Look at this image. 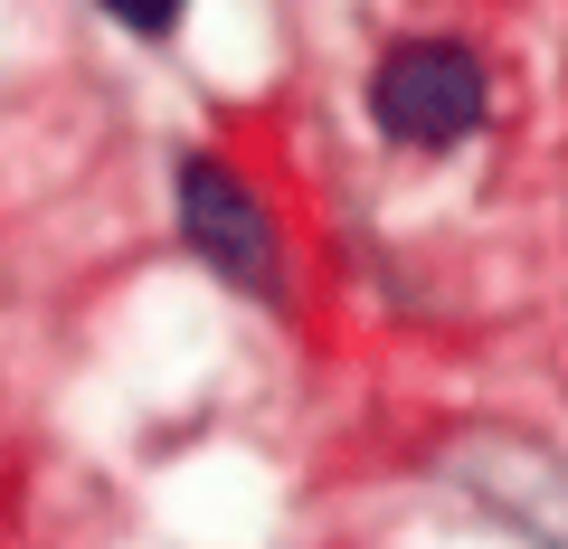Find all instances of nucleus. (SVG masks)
<instances>
[{
    "instance_id": "obj_1",
    "label": "nucleus",
    "mask_w": 568,
    "mask_h": 549,
    "mask_svg": "<svg viewBox=\"0 0 568 549\" xmlns=\"http://www.w3.org/2000/svg\"><path fill=\"white\" fill-rule=\"evenodd\" d=\"M369 123L407 152H446L484 123V67L455 39H398L369 67Z\"/></svg>"
},
{
    "instance_id": "obj_2",
    "label": "nucleus",
    "mask_w": 568,
    "mask_h": 549,
    "mask_svg": "<svg viewBox=\"0 0 568 549\" xmlns=\"http://www.w3.org/2000/svg\"><path fill=\"white\" fill-rule=\"evenodd\" d=\"M181 227H190V246H200L219 275H237L246 294H275V227H265L256 190L227 162H209V152L181 162Z\"/></svg>"
},
{
    "instance_id": "obj_3",
    "label": "nucleus",
    "mask_w": 568,
    "mask_h": 549,
    "mask_svg": "<svg viewBox=\"0 0 568 549\" xmlns=\"http://www.w3.org/2000/svg\"><path fill=\"white\" fill-rule=\"evenodd\" d=\"M104 10H114L123 29H142V39H162V29H181L190 0H104Z\"/></svg>"
}]
</instances>
